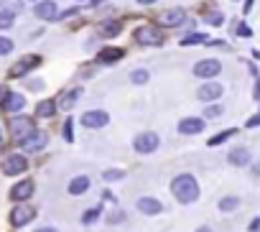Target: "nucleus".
<instances>
[{"mask_svg":"<svg viewBox=\"0 0 260 232\" xmlns=\"http://www.w3.org/2000/svg\"><path fill=\"white\" fill-rule=\"evenodd\" d=\"M197 44H207V34H189L181 39V46H197Z\"/></svg>","mask_w":260,"mask_h":232,"instance_id":"obj_26","label":"nucleus"},{"mask_svg":"<svg viewBox=\"0 0 260 232\" xmlns=\"http://www.w3.org/2000/svg\"><path fill=\"white\" fill-rule=\"evenodd\" d=\"M227 161H230L232 166H247V163H250V151H247L245 146H237V148L230 151Z\"/></svg>","mask_w":260,"mask_h":232,"instance_id":"obj_20","label":"nucleus"},{"mask_svg":"<svg viewBox=\"0 0 260 232\" xmlns=\"http://www.w3.org/2000/svg\"><path fill=\"white\" fill-rule=\"evenodd\" d=\"M186 21V11L184 8H169V11H161L158 16V23L166 26V28H176Z\"/></svg>","mask_w":260,"mask_h":232,"instance_id":"obj_8","label":"nucleus"},{"mask_svg":"<svg viewBox=\"0 0 260 232\" xmlns=\"http://www.w3.org/2000/svg\"><path fill=\"white\" fill-rule=\"evenodd\" d=\"M222 92H224L222 84H217V82H207V84H202V87L197 89V97H199L202 102H212V100L222 97Z\"/></svg>","mask_w":260,"mask_h":232,"instance_id":"obj_15","label":"nucleus"},{"mask_svg":"<svg viewBox=\"0 0 260 232\" xmlns=\"http://www.w3.org/2000/svg\"><path fill=\"white\" fill-rule=\"evenodd\" d=\"M148 79H151V74H148V69H133L130 72V82L133 84H148Z\"/></svg>","mask_w":260,"mask_h":232,"instance_id":"obj_25","label":"nucleus"},{"mask_svg":"<svg viewBox=\"0 0 260 232\" xmlns=\"http://www.w3.org/2000/svg\"><path fill=\"white\" fill-rule=\"evenodd\" d=\"M87 189H89V176L82 174V176H74V179L69 181V189H67V191H69L72 196H79V194H84Z\"/></svg>","mask_w":260,"mask_h":232,"instance_id":"obj_21","label":"nucleus"},{"mask_svg":"<svg viewBox=\"0 0 260 232\" xmlns=\"http://www.w3.org/2000/svg\"><path fill=\"white\" fill-rule=\"evenodd\" d=\"M13 49H16V44H13L8 36H0V56H8Z\"/></svg>","mask_w":260,"mask_h":232,"instance_id":"obj_30","label":"nucleus"},{"mask_svg":"<svg viewBox=\"0 0 260 232\" xmlns=\"http://www.w3.org/2000/svg\"><path fill=\"white\" fill-rule=\"evenodd\" d=\"M204 130V120L202 118H184L179 120V133L181 136H197Z\"/></svg>","mask_w":260,"mask_h":232,"instance_id":"obj_17","label":"nucleus"},{"mask_svg":"<svg viewBox=\"0 0 260 232\" xmlns=\"http://www.w3.org/2000/svg\"><path fill=\"white\" fill-rule=\"evenodd\" d=\"M23 107H26V97L23 94H18V92L6 94V100H3V110L6 112H21Z\"/></svg>","mask_w":260,"mask_h":232,"instance_id":"obj_19","label":"nucleus"},{"mask_svg":"<svg viewBox=\"0 0 260 232\" xmlns=\"http://www.w3.org/2000/svg\"><path fill=\"white\" fill-rule=\"evenodd\" d=\"M245 125H247V128H257V125H260V112H257V115H252V118H250Z\"/></svg>","mask_w":260,"mask_h":232,"instance_id":"obj_37","label":"nucleus"},{"mask_svg":"<svg viewBox=\"0 0 260 232\" xmlns=\"http://www.w3.org/2000/svg\"><path fill=\"white\" fill-rule=\"evenodd\" d=\"M54 112H56V102L54 100H41L36 105V115H39V118H54Z\"/></svg>","mask_w":260,"mask_h":232,"instance_id":"obj_23","label":"nucleus"},{"mask_svg":"<svg viewBox=\"0 0 260 232\" xmlns=\"http://www.w3.org/2000/svg\"><path fill=\"white\" fill-rule=\"evenodd\" d=\"M107 222H110V224L125 222V212H122V209H115V212H110V214H107Z\"/></svg>","mask_w":260,"mask_h":232,"instance_id":"obj_32","label":"nucleus"},{"mask_svg":"<svg viewBox=\"0 0 260 232\" xmlns=\"http://www.w3.org/2000/svg\"><path fill=\"white\" fill-rule=\"evenodd\" d=\"M250 8H252V0H247V3H245V8H242V11H245V13H250Z\"/></svg>","mask_w":260,"mask_h":232,"instance_id":"obj_44","label":"nucleus"},{"mask_svg":"<svg viewBox=\"0 0 260 232\" xmlns=\"http://www.w3.org/2000/svg\"><path fill=\"white\" fill-rule=\"evenodd\" d=\"M219 115H222V107L219 105H209L204 110V118H219Z\"/></svg>","mask_w":260,"mask_h":232,"instance_id":"obj_33","label":"nucleus"},{"mask_svg":"<svg viewBox=\"0 0 260 232\" xmlns=\"http://www.w3.org/2000/svg\"><path fill=\"white\" fill-rule=\"evenodd\" d=\"M171 194L181 204H194L199 199V184H197V179L191 174H179L171 181Z\"/></svg>","mask_w":260,"mask_h":232,"instance_id":"obj_1","label":"nucleus"},{"mask_svg":"<svg viewBox=\"0 0 260 232\" xmlns=\"http://www.w3.org/2000/svg\"><path fill=\"white\" fill-rule=\"evenodd\" d=\"M34 16L41 18V21H54V18L59 16L56 0H39V3L34 6Z\"/></svg>","mask_w":260,"mask_h":232,"instance_id":"obj_11","label":"nucleus"},{"mask_svg":"<svg viewBox=\"0 0 260 232\" xmlns=\"http://www.w3.org/2000/svg\"><path fill=\"white\" fill-rule=\"evenodd\" d=\"M36 232H59V229H54V227H41V229H36Z\"/></svg>","mask_w":260,"mask_h":232,"instance_id":"obj_43","label":"nucleus"},{"mask_svg":"<svg viewBox=\"0 0 260 232\" xmlns=\"http://www.w3.org/2000/svg\"><path fill=\"white\" fill-rule=\"evenodd\" d=\"M34 3H39V0H34Z\"/></svg>","mask_w":260,"mask_h":232,"instance_id":"obj_50","label":"nucleus"},{"mask_svg":"<svg viewBox=\"0 0 260 232\" xmlns=\"http://www.w3.org/2000/svg\"><path fill=\"white\" fill-rule=\"evenodd\" d=\"M72 125H74V120H67V123H64V141H69V143L74 141V136H72Z\"/></svg>","mask_w":260,"mask_h":232,"instance_id":"obj_35","label":"nucleus"},{"mask_svg":"<svg viewBox=\"0 0 260 232\" xmlns=\"http://www.w3.org/2000/svg\"><path fill=\"white\" fill-rule=\"evenodd\" d=\"M122 31V23L120 21H107L105 26H100V36L102 39H112V36H117Z\"/></svg>","mask_w":260,"mask_h":232,"instance_id":"obj_24","label":"nucleus"},{"mask_svg":"<svg viewBox=\"0 0 260 232\" xmlns=\"http://www.w3.org/2000/svg\"><path fill=\"white\" fill-rule=\"evenodd\" d=\"M260 229V217H255L252 222H250V232H257Z\"/></svg>","mask_w":260,"mask_h":232,"instance_id":"obj_39","label":"nucleus"},{"mask_svg":"<svg viewBox=\"0 0 260 232\" xmlns=\"http://www.w3.org/2000/svg\"><path fill=\"white\" fill-rule=\"evenodd\" d=\"M197 232H212V229H209V227H199Z\"/></svg>","mask_w":260,"mask_h":232,"instance_id":"obj_46","label":"nucleus"},{"mask_svg":"<svg viewBox=\"0 0 260 232\" xmlns=\"http://www.w3.org/2000/svg\"><path fill=\"white\" fill-rule=\"evenodd\" d=\"M21 11H23L21 0H0V18L3 21H13Z\"/></svg>","mask_w":260,"mask_h":232,"instance_id":"obj_16","label":"nucleus"},{"mask_svg":"<svg viewBox=\"0 0 260 232\" xmlns=\"http://www.w3.org/2000/svg\"><path fill=\"white\" fill-rule=\"evenodd\" d=\"M136 207H138V212H143V214H148V217L164 212V204H161V199H156V196H141V199L136 202Z\"/></svg>","mask_w":260,"mask_h":232,"instance_id":"obj_14","label":"nucleus"},{"mask_svg":"<svg viewBox=\"0 0 260 232\" xmlns=\"http://www.w3.org/2000/svg\"><path fill=\"white\" fill-rule=\"evenodd\" d=\"M34 191H36V184H34L31 179H23V181H18V184L11 189V199L23 204L26 199H31V196H34Z\"/></svg>","mask_w":260,"mask_h":232,"instance_id":"obj_13","label":"nucleus"},{"mask_svg":"<svg viewBox=\"0 0 260 232\" xmlns=\"http://www.w3.org/2000/svg\"><path fill=\"white\" fill-rule=\"evenodd\" d=\"M240 207V199L237 196H224L219 199V212H235Z\"/></svg>","mask_w":260,"mask_h":232,"instance_id":"obj_28","label":"nucleus"},{"mask_svg":"<svg viewBox=\"0 0 260 232\" xmlns=\"http://www.w3.org/2000/svg\"><path fill=\"white\" fill-rule=\"evenodd\" d=\"M102 179L105 181H120V179H125V171L122 169H110V171L102 174Z\"/></svg>","mask_w":260,"mask_h":232,"instance_id":"obj_31","label":"nucleus"},{"mask_svg":"<svg viewBox=\"0 0 260 232\" xmlns=\"http://www.w3.org/2000/svg\"><path fill=\"white\" fill-rule=\"evenodd\" d=\"M158 146H161V138H158L156 133H151V130L138 133V136L133 138V148H136L138 153H153V151H158Z\"/></svg>","mask_w":260,"mask_h":232,"instance_id":"obj_3","label":"nucleus"},{"mask_svg":"<svg viewBox=\"0 0 260 232\" xmlns=\"http://www.w3.org/2000/svg\"><path fill=\"white\" fill-rule=\"evenodd\" d=\"M100 214H102V207H92V209H87V212L82 214V222H84V224H92Z\"/></svg>","mask_w":260,"mask_h":232,"instance_id":"obj_29","label":"nucleus"},{"mask_svg":"<svg viewBox=\"0 0 260 232\" xmlns=\"http://www.w3.org/2000/svg\"><path fill=\"white\" fill-rule=\"evenodd\" d=\"M28 171V158L23 153H13L3 161V174L6 176H18V174H26Z\"/></svg>","mask_w":260,"mask_h":232,"instance_id":"obj_6","label":"nucleus"},{"mask_svg":"<svg viewBox=\"0 0 260 232\" xmlns=\"http://www.w3.org/2000/svg\"><path fill=\"white\" fill-rule=\"evenodd\" d=\"M235 133H237L235 128H230V130H222V133H217L214 138H209V143H207V146H209V148H214V146H219V143H224L227 138H232Z\"/></svg>","mask_w":260,"mask_h":232,"instance_id":"obj_27","label":"nucleus"},{"mask_svg":"<svg viewBox=\"0 0 260 232\" xmlns=\"http://www.w3.org/2000/svg\"><path fill=\"white\" fill-rule=\"evenodd\" d=\"M82 87H74V89H69V92H64L61 97H59V102H56V107H61V110H72L77 102H79V97H82Z\"/></svg>","mask_w":260,"mask_h":232,"instance_id":"obj_18","label":"nucleus"},{"mask_svg":"<svg viewBox=\"0 0 260 232\" xmlns=\"http://www.w3.org/2000/svg\"><path fill=\"white\" fill-rule=\"evenodd\" d=\"M77 11H79V8H69V11H67V13H61V16H59V18H69V16H74V13H77Z\"/></svg>","mask_w":260,"mask_h":232,"instance_id":"obj_40","label":"nucleus"},{"mask_svg":"<svg viewBox=\"0 0 260 232\" xmlns=\"http://www.w3.org/2000/svg\"><path fill=\"white\" fill-rule=\"evenodd\" d=\"M122 56H125L122 49H102L97 59H100V64H112V61H120Z\"/></svg>","mask_w":260,"mask_h":232,"instance_id":"obj_22","label":"nucleus"},{"mask_svg":"<svg viewBox=\"0 0 260 232\" xmlns=\"http://www.w3.org/2000/svg\"><path fill=\"white\" fill-rule=\"evenodd\" d=\"M13 26V21H3V18H0V28H11Z\"/></svg>","mask_w":260,"mask_h":232,"instance_id":"obj_42","label":"nucleus"},{"mask_svg":"<svg viewBox=\"0 0 260 232\" xmlns=\"http://www.w3.org/2000/svg\"><path fill=\"white\" fill-rule=\"evenodd\" d=\"M138 6H153V3H158V0H136Z\"/></svg>","mask_w":260,"mask_h":232,"instance_id":"obj_41","label":"nucleus"},{"mask_svg":"<svg viewBox=\"0 0 260 232\" xmlns=\"http://www.w3.org/2000/svg\"><path fill=\"white\" fill-rule=\"evenodd\" d=\"M136 41L143 44V46H164V34L158 26H141L136 28Z\"/></svg>","mask_w":260,"mask_h":232,"instance_id":"obj_2","label":"nucleus"},{"mask_svg":"<svg viewBox=\"0 0 260 232\" xmlns=\"http://www.w3.org/2000/svg\"><path fill=\"white\" fill-rule=\"evenodd\" d=\"M39 64H41V56H39V54H26V56H21L18 64L11 69V77H23V74H28L31 69H36Z\"/></svg>","mask_w":260,"mask_h":232,"instance_id":"obj_12","label":"nucleus"},{"mask_svg":"<svg viewBox=\"0 0 260 232\" xmlns=\"http://www.w3.org/2000/svg\"><path fill=\"white\" fill-rule=\"evenodd\" d=\"M28 87H31V89H41V87H44V82H41V79H31V82H28Z\"/></svg>","mask_w":260,"mask_h":232,"instance_id":"obj_38","label":"nucleus"},{"mask_svg":"<svg viewBox=\"0 0 260 232\" xmlns=\"http://www.w3.org/2000/svg\"><path fill=\"white\" fill-rule=\"evenodd\" d=\"M18 143H21L23 153H39V151H44V148H46L49 136H46L44 130H34L31 136H26V138H23V141H18Z\"/></svg>","mask_w":260,"mask_h":232,"instance_id":"obj_5","label":"nucleus"},{"mask_svg":"<svg viewBox=\"0 0 260 232\" xmlns=\"http://www.w3.org/2000/svg\"><path fill=\"white\" fill-rule=\"evenodd\" d=\"M11 130H13V136H16L18 141H23V138L31 136L36 128H34V120H31V118H26V115H16V118L11 120Z\"/></svg>","mask_w":260,"mask_h":232,"instance_id":"obj_10","label":"nucleus"},{"mask_svg":"<svg viewBox=\"0 0 260 232\" xmlns=\"http://www.w3.org/2000/svg\"><path fill=\"white\" fill-rule=\"evenodd\" d=\"M110 123V115L105 110H87L82 118H79V125L89 128V130H97V128H105Z\"/></svg>","mask_w":260,"mask_h":232,"instance_id":"obj_4","label":"nucleus"},{"mask_svg":"<svg viewBox=\"0 0 260 232\" xmlns=\"http://www.w3.org/2000/svg\"><path fill=\"white\" fill-rule=\"evenodd\" d=\"M0 146H3V136H0Z\"/></svg>","mask_w":260,"mask_h":232,"instance_id":"obj_48","label":"nucleus"},{"mask_svg":"<svg viewBox=\"0 0 260 232\" xmlns=\"http://www.w3.org/2000/svg\"><path fill=\"white\" fill-rule=\"evenodd\" d=\"M102 3V0H92V6H100Z\"/></svg>","mask_w":260,"mask_h":232,"instance_id":"obj_47","label":"nucleus"},{"mask_svg":"<svg viewBox=\"0 0 260 232\" xmlns=\"http://www.w3.org/2000/svg\"><path fill=\"white\" fill-rule=\"evenodd\" d=\"M237 36H252V31H250V26H245V23H240V26H237Z\"/></svg>","mask_w":260,"mask_h":232,"instance_id":"obj_36","label":"nucleus"},{"mask_svg":"<svg viewBox=\"0 0 260 232\" xmlns=\"http://www.w3.org/2000/svg\"><path fill=\"white\" fill-rule=\"evenodd\" d=\"M207 23H212V26H222V23H224V16H222V13H209V16H207Z\"/></svg>","mask_w":260,"mask_h":232,"instance_id":"obj_34","label":"nucleus"},{"mask_svg":"<svg viewBox=\"0 0 260 232\" xmlns=\"http://www.w3.org/2000/svg\"><path fill=\"white\" fill-rule=\"evenodd\" d=\"M77 3H82V0H77Z\"/></svg>","mask_w":260,"mask_h":232,"instance_id":"obj_49","label":"nucleus"},{"mask_svg":"<svg viewBox=\"0 0 260 232\" xmlns=\"http://www.w3.org/2000/svg\"><path fill=\"white\" fill-rule=\"evenodd\" d=\"M31 219H36V207H31V204H18V207L11 212V224H13V227H23V224H28Z\"/></svg>","mask_w":260,"mask_h":232,"instance_id":"obj_7","label":"nucleus"},{"mask_svg":"<svg viewBox=\"0 0 260 232\" xmlns=\"http://www.w3.org/2000/svg\"><path fill=\"white\" fill-rule=\"evenodd\" d=\"M219 72H222V64H219L217 59H202V61L194 64V74L202 77V79H212V77H217Z\"/></svg>","mask_w":260,"mask_h":232,"instance_id":"obj_9","label":"nucleus"},{"mask_svg":"<svg viewBox=\"0 0 260 232\" xmlns=\"http://www.w3.org/2000/svg\"><path fill=\"white\" fill-rule=\"evenodd\" d=\"M255 97L260 100V79H257V84H255Z\"/></svg>","mask_w":260,"mask_h":232,"instance_id":"obj_45","label":"nucleus"}]
</instances>
